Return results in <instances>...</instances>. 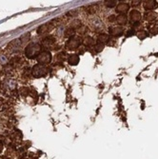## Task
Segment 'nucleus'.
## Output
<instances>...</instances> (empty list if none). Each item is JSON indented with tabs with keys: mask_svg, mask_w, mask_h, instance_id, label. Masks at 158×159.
<instances>
[{
	"mask_svg": "<svg viewBox=\"0 0 158 159\" xmlns=\"http://www.w3.org/2000/svg\"><path fill=\"white\" fill-rule=\"evenodd\" d=\"M150 32L153 34H158V24H156V25H153V27L150 28Z\"/></svg>",
	"mask_w": 158,
	"mask_h": 159,
	"instance_id": "4be33fe9",
	"label": "nucleus"
},
{
	"mask_svg": "<svg viewBox=\"0 0 158 159\" xmlns=\"http://www.w3.org/2000/svg\"><path fill=\"white\" fill-rule=\"evenodd\" d=\"M3 148H4V147H3V144L1 143V142H0V152L3 151Z\"/></svg>",
	"mask_w": 158,
	"mask_h": 159,
	"instance_id": "bb28decb",
	"label": "nucleus"
},
{
	"mask_svg": "<svg viewBox=\"0 0 158 159\" xmlns=\"http://www.w3.org/2000/svg\"><path fill=\"white\" fill-rule=\"evenodd\" d=\"M141 2H142V1H139V0H135V1H133L131 5H133V6H138V5L141 4Z\"/></svg>",
	"mask_w": 158,
	"mask_h": 159,
	"instance_id": "a878e982",
	"label": "nucleus"
},
{
	"mask_svg": "<svg viewBox=\"0 0 158 159\" xmlns=\"http://www.w3.org/2000/svg\"><path fill=\"white\" fill-rule=\"evenodd\" d=\"M74 34H75V30H74V29H71V28H69L66 30L65 32V34H64V36L66 37H72V36H74Z\"/></svg>",
	"mask_w": 158,
	"mask_h": 159,
	"instance_id": "f3484780",
	"label": "nucleus"
},
{
	"mask_svg": "<svg viewBox=\"0 0 158 159\" xmlns=\"http://www.w3.org/2000/svg\"><path fill=\"white\" fill-rule=\"evenodd\" d=\"M67 14H68V15H71V17H72V16H75V15L77 14V11H72V12H68Z\"/></svg>",
	"mask_w": 158,
	"mask_h": 159,
	"instance_id": "b1692460",
	"label": "nucleus"
},
{
	"mask_svg": "<svg viewBox=\"0 0 158 159\" xmlns=\"http://www.w3.org/2000/svg\"><path fill=\"white\" fill-rule=\"evenodd\" d=\"M41 53V45L38 43H31L25 49V56L29 59H34Z\"/></svg>",
	"mask_w": 158,
	"mask_h": 159,
	"instance_id": "f257e3e1",
	"label": "nucleus"
},
{
	"mask_svg": "<svg viewBox=\"0 0 158 159\" xmlns=\"http://www.w3.org/2000/svg\"><path fill=\"white\" fill-rule=\"evenodd\" d=\"M48 71H49L48 68L46 67L45 65L36 64L32 69V74L35 78H41V77H44L47 75Z\"/></svg>",
	"mask_w": 158,
	"mask_h": 159,
	"instance_id": "f03ea898",
	"label": "nucleus"
},
{
	"mask_svg": "<svg viewBox=\"0 0 158 159\" xmlns=\"http://www.w3.org/2000/svg\"><path fill=\"white\" fill-rule=\"evenodd\" d=\"M21 159H26V158H21Z\"/></svg>",
	"mask_w": 158,
	"mask_h": 159,
	"instance_id": "c756f323",
	"label": "nucleus"
},
{
	"mask_svg": "<svg viewBox=\"0 0 158 159\" xmlns=\"http://www.w3.org/2000/svg\"><path fill=\"white\" fill-rule=\"evenodd\" d=\"M86 12H88L89 14H95L97 12V6L96 5H90L86 7Z\"/></svg>",
	"mask_w": 158,
	"mask_h": 159,
	"instance_id": "a211bd4d",
	"label": "nucleus"
},
{
	"mask_svg": "<svg viewBox=\"0 0 158 159\" xmlns=\"http://www.w3.org/2000/svg\"><path fill=\"white\" fill-rule=\"evenodd\" d=\"M84 44H85V46L91 47V46H93V45H95V41H94V39L93 37L87 36L84 40Z\"/></svg>",
	"mask_w": 158,
	"mask_h": 159,
	"instance_id": "dca6fc26",
	"label": "nucleus"
},
{
	"mask_svg": "<svg viewBox=\"0 0 158 159\" xmlns=\"http://www.w3.org/2000/svg\"><path fill=\"white\" fill-rule=\"evenodd\" d=\"M79 61H80V58H79V56L76 53H72L68 57V63L71 66H76L79 63Z\"/></svg>",
	"mask_w": 158,
	"mask_h": 159,
	"instance_id": "9d476101",
	"label": "nucleus"
},
{
	"mask_svg": "<svg viewBox=\"0 0 158 159\" xmlns=\"http://www.w3.org/2000/svg\"><path fill=\"white\" fill-rule=\"evenodd\" d=\"M31 159H37V158H35V157H34V158H32V157Z\"/></svg>",
	"mask_w": 158,
	"mask_h": 159,
	"instance_id": "cd10ccee",
	"label": "nucleus"
},
{
	"mask_svg": "<svg viewBox=\"0 0 158 159\" xmlns=\"http://www.w3.org/2000/svg\"><path fill=\"white\" fill-rule=\"evenodd\" d=\"M141 18H142V14L137 10H133L130 12V20L131 23H137L141 20Z\"/></svg>",
	"mask_w": 158,
	"mask_h": 159,
	"instance_id": "0eeeda50",
	"label": "nucleus"
},
{
	"mask_svg": "<svg viewBox=\"0 0 158 159\" xmlns=\"http://www.w3.org/2000/svg\"><path fill=\"white\" fill-rule=\"evenodd\" d=\"M130 10V5L128 3H119L117 6H116V11L118 14H126Z\"/></svg>",
	"mask_w": 158,
	"mask_h": 159,
	"instance_id": "1a4fd4ad",
	"label": "nucleus"
},
{
	"mask_svg": "<svg viewBox=\"0 0 158 159\" xmlns=\"http://www.w3.org/2000/svg\"><path fill=\"white\" fill-rule=\"evenodd\" d=\"M0 159H3V158H2V157H0Z\"/></svg>",
	"mask_w": 158,
	"mask_h": 159,
	"instance_id": "c85d7f7f",
	"label": "nucleus"
},
{
	"mask_svg": "<svg viewBox=\"0 0 158 159\" xmlns=\"http://www.w3.org/2000/svg\"><path fill=\"white\" fill-rule=\"evenodd\" d=\"M148 36V32L146 31H139L137 32V37L139 38L140 40L145 39Z\"/></svg>",
	"mask_w": 158,
	"mask_h": 159,
	"instance_id": "6ab92c4d",
	"label": "nucleus"
},
{
	"mask_svg": "<svg viewBox=\"0 0 158 159\" xmlns=\"http://www.w3.org/2000/svg\"><path fill=\"white\" fill-rule=\"evenodd\" d=\"M104 50V44H102V43H96L94 45V51H96V53H101L102 51Z\"/></svg>",
	"mask_w": 158,
	"mask_h": 159,
	"instance_id": "aec40b11",
	"label": "nucleus"
},
{
	"mask_svg": "<svg viewBox=\"0 0 158 159\" xmlns=\"http://www.w3.org/2000/svg\"><path fill=\"white\" fill-rule=\"evenodd\" d=\"M109 32H110L111 36H121L124 32V29L122 26H113V27L109 29Z\"/></svg>",
	"mask_w": 158,
	"mask_h": 159,
	"instance_id": "423d86ee",
	"label": "nucleus"
},
{
	"mask_svg": "<svg viewBox=\"0 0 158 159\" xmlns=\"http://www.w3.org/2000/svg\"><path fill=\"white\" fill-rule=\"evenodd\" d=\"M54 42H55L54 37L50 35V36H47V37L44 38L43 41H42V45H43L44 47H51Z\"/></svg>",
	"mask_w": 158,
	"mask_h": 159,
	"instance_id": "f8f14e48",
	"label": "nucleus"
},
{
	"mask_svg": "<svg viewBox=\"0 0 158 159\" xmlns=\"http://www.w3.org/2000/svg\"><path fill=\"white\" fill-rule=\"evenodd\" d=\"M54 24L52 22H50V23H46L44 25H41L40 27L37 29V34H47V32H50L52 29L54 28Z\"/></svg>",
	"mask_w": 158,
	"mask_h": 159,
	"instance_id": "39448f33",
	"label": "nucleus"
},
{
	"mask_svg": "<svg viewBox=\"0 0 158 159\" xmlns=\"http://www.w3.org/2000/svg\"><path fill=\"white\" fill-rule=\"evenodd\" d=\"M115 20H116V17H115L114 15H110V16H109V21H110V22H113Z\"/></svg>",
	"mask_w": 158,
	"mask_h": 159,
	"instance_id": "393cba45",
	"label": "nucleus"
},
{
	"mask_svg": "<svg viewBox=\"0 0 158 159\" xmlns=\"http://www.w3.org/2000/svg\"><path fill=\"white\" fill-rule=\"evenodd\" d=\"M10 159H11V158H10Z\"/></svg>",
	"mask_w": 158,
	"mask_h": 159,
	"instance_id": "7c9ffc66",
	"label": "nucleus"
},
{
	"mask_svg": "<svg viewBox=\"0 0 158 159\" xmlns=\"http://www.w3.org/2000/svg\"><path fill=\"white\" fill-rule=\"evenodd\" d=\"M134 34H135V31H134V29H131V30H129L127 32L126 36L129 37V36H131V35H134Z\"/></svg>",
	"mask_w": 158,
	"mask_h": 159,
	"instance_id": "5701e85b",
	"label": "nucleus"
},
{
	"mask_svg": "<svg viewBox=\"0 0 158 159\" xmlns=\"http://www.w3.org/2000/svg\"><path fill=\"white\" fill-rule=\"evenodd\" d=\"M116 2L117 1H115V0H106V1H105V5H106L108 8H113L116 6Z\"/></svg>",
	"mask_w": 158,
	"mask_h": 159,
	"instance_id": "412c9836",
	"label": "nucleus"
},
{
	"mask_svg": "<svg viewBox=\"0 0 158 159\" xmlns=\"http://www.w3.org/2000/svg\"><path fill=\"white\" fill-rule=\"evenodd\" d=\"M82 27V23L80 20H78V19H75V20L71 21V23L70 25V28L71 29H74V30H76V29H80Z\"/></svg>",
	"mask_w": 158,
	"mask_h": 159,
	"instance_id": "2eb2a0df",
	"label": "nucleus"
},
{
	"mask_svg": "<svg viewBox=\"0 0 158 159\" xmlns=\"http://www.w3.org/2000/svg\"><path fill=\"white\" fill-rule=\"evenodd\" d=\"M144 9L148 12H153V10L156 9L158 7V3L154 0H147L143 2Z\"/></svg>",
	"mask_w": 158,
	"mask_h": 159,
	"instance_id": "6e6552de",
	"label": "nucleus"
},
{
	"mask_svg": "<svg viewBox=\"0 0 158 159\" xmlns=\"http://www.w3.org/2000/svg\"><path fill=\"white\" fill-rule=\"evenodd\" d=\"M52 59V53L48 51H41V53L38 54V56L36 57V60H37L38 64H41V65H47L49 63H51Z\"/></svg>",
	"mask_w": 158,
	"mask_h": 159,
	"instance_id": "20e7f679",
	"label": "nucleus"
},
{
	"mask_svg": "<svg viewBox=\"0 0 158 159\" xmlns=\"http://www.w3.org/2000/svg\"><path fill=\"white\" fill-rule=\"evenodd\" d=\"M97 40L99 43L104 44L110 40V36H109V34H100L99 35H98Z\"/></svg>",
	"mask_w": 158,
	"mask_h": 159,
	"instance_id": "4468645a",
	"label": "nucleus"
},
{
	"mask_svg": "<svg viewBox=\"0 0 158 159\" xmlns=\"http://www.w3.org/2000/svg\"><path fill=\"white\" fill-rule=\"evenodd\" d=\"M157 17H158V14L155 12H146L144 14V19L146 21H149V22L155 20Z\"/></svg>",
	"mask_w": 158,
	"mask_h": 159,
	"instance_id": "9b49d317",
	"label": "nucleus"
},
{
	"mask_svg": "<svg viewBox=\"0 0 158 159\" xmlns=\"http://www.w3.org/2000/svg\"><path fill=\"white\" fill-rule=\"evenodd\" d=\"M82 43V40L81 38L79 36H72L71 37L70 39L67 41L66 43L65 47L67 50H70V51H74L76 50L77 48L80 47V45Z\"/></svg>",
	"mask_w": 158,
	"mask_h": 159,
	"instance_id": "7ed1b4c3",
	"label": "nucleus"
},
{
	"mask_svg": "<svg viewBox=\"0 0 158 159\" xmlns=\"http://www.w3.org/2000/svg\"><path fill=\"white\" fill-rule=\"evenodd\" d=\"M115 21L117 22V24L123 26L125 24H127L128 17L126 16V14H120V15H118L117 17H116V20H115Z\"/></svg>",
	"mask_w": 158,
	"mask_h": 159,
	"instance_id": "ddd939ff",
	"label": "nucleus"
}]
</instances>
